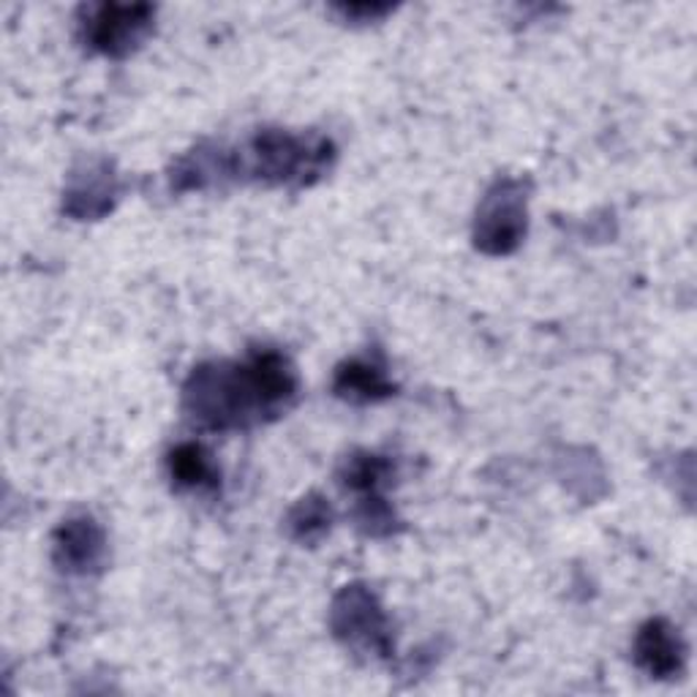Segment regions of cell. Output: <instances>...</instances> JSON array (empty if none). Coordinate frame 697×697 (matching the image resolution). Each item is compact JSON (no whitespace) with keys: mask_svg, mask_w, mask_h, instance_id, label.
I'll list each match as a JSON object with an SVG mask.
<instances>
[{"mask_svg":"<svg viewBox=\"0 0 697 697\" xmlns=\"http://www.w3.org/2000/svg\"><path fill=\"white\" fill-rule=\"evenodd\" d=\"M147 20L150 17H147V9H142V6H134V9H126V6H104L93 17L91 41L104 52H123L128 46H134V41L145 31Z\"/></svg>","mask_w":697,"mask_h":697,"instance_id":"6da1fadb","label":"cell"},{"mask_svg":"<svg viewBox=\"0 0 697 697\" xmlns=\"http://www.w3.org/2000/svg\"><path fill=\"white\" fill-rule=\"evenodd\" d=\"M637 657L652 673H673L682 659V646L673 630L663 622H652L637 641Z\"/></svg>","mask_w":697,"mask_h":697,"instance_id":"7a4b0ae2","label":"cell"},{"mask_svg":"<svg viewBox=\"0 0 697 697\" xmlns=\"http://www.w3.org/2000/svg\"><path fill=\"white\" fill-rule=\"evenodd\" d=\"M173 477L180 486H205L212 477L210 460L202 447L183 445L180 450L173 452Z\"/></svg>","mask_w":697,"mask_h":697,"instance_id":"3957f363","label":"cell"},{"mask_svg":"<svg viewBox=\"0 0 697 697\" xmlns=\"http://www.w3.org/2000/svg\"><path fill=\"white\" fill-rule=\"evenodd\" d=\"M339 389L344 395H352V398H357V395L360 398H376V395L389 393L379 371L368 368V365H348V368L341 371Z\"/></svg>","mask_w":697,"mask_h":697,"instance_id":"277c9868","label":"cell"}]
</instances>
